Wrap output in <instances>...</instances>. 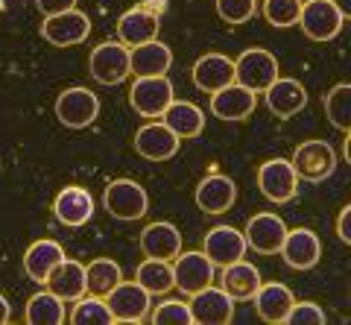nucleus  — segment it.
<instances>
[{"mask_svg": "<svg viewBox=\"0 0 351 325\" xmlns=\"http://www.w3.org/2000/svg\"><path fill=\"white\" fill-rule=\"evenodd\" d=\"M100 115V100H97L94 91L88 88H68L59 94L56 100V117L68 126V129H85L97 121Z\"/></svg>", "mask_w": 351, "mask_h": 325, "instance_id": "1a4fd4ad", "label": "nucleus"}, {"mask_svg": "<svg viewBox=\"0 0 351 325\" xmlns=\"http://www.w3.org/2000/svg\"><path fill=\"white\" fill-rule=\"evenodd\" d=\"M284 234H287V226H284V220L276 217V214L252 217L246 232H243L246 246H252L261 255H276L281 249V243H284Z\"/></svg>", "mask_w": 351, "mask_h": 325, "instance_id": "f3484780", "label": "nucleus"}, {"mask_svg": "<svg viewBox=\"0 0 351 325\" xmlns=\"http://www.w3.org/2000/svg\"><path fill=\"white\" fill-rule=\"evenodd\" d=\"M152 322L156 325H191V308L184 305V302H176V299H167V302H161V305L156 308V313H152Z\"/></svg>", "mask_w": 351, "mask_h": 325, "instance_id": "4c0bfd02", "label": "nucleus"}, {"mask_svg": "<svg viewBox=\"0 0 351 325\" xmlns=\"http://www.w3.org/2000/svg\"><path fill=\"white\" fill-rule=\"evenodd\" d=\"M267 108L281 121H287V117H295L307 106V91L299 80H276L269 85L267 91Z\"/></svg>", "mask_w": 351, "mask_h": 325, "instance_id": "412c9836", "label": "nucleus"}, {"mask_svg": "<svg viewBox=\"0 0 351 325\" xmlns=\"http://www.w3.org/2000/svg\"><path fill=\"white\" fill-rule=\"evenodd\" d=\"M258 3L255 0H217V15L226 21V24H246V21L255 15Z\"/></svg>", "mask_w": 351, "mask_h": 325, "instance_id": "c9c22d12", "label": "nucleus"}, {"mask_svg": "<svg viewBox=\"0 0 351 325\" xmlns=\"http://www.w3.org/2000/svg\"><path fill=\"white\" fill-rule=\"evenodd\" d=\"M193 85L205 94H217L219 88H226V85L234 82V62L223 56V53H205L202 59H196L193 71Z\"/></svg>", "mask_w": 351, "mask_h": 325, "instance_id": "2eb2a0df", "label": "nucleus"}, {"mask_svg": "<svg viewBox=\"0 0 351 325\" xmlns=\"http://www.w3.org/2000/svg\"><path fill=\"white\" fill-rule=\"evenodd\" d=\"M331 3L337 6V12L343 15V18H348V15H351V0H331Z\"/></svg>", "mask_w": 351, "mask_h": 325, "instance_id": "79ce46f5", "label": "nucleus"}, {"mask_svg": "<svg viewBox=\"0 0 351 325\" xmlns=\"http://www.w3.org/2000/svg\"><path fill=\"white\" fill-rule=\"evenodd\" d=\"M173 64V50L164 41H147L129 50V71L135 77H167Z\"/></svg>", "mask_w": 351, "mask_h": 325, "instance_id": "a211bd4d", "label": "nucleus"}, {"mask_svg": "<svg viewBox=\"0 0 351 325\" xmlns=\"http://www.w3.org/2000/svg\"><path fill=\"white\" fill-rule=\"evenodd\" d=\"M278 252L284 258V264L293 269H313L322 258V243L311 229H293L284 234V243Z\"/></svg>", "mask_w": 351, "mask_h": 325, "instance_id": "ddd939ff", "label": "nucleus"}, {"mask_svg": "<svg viewBox=\"0 0 351 325\" xmlns=\"http://www.w3.org/2000/svg\"><path fill=\"white\" fill-rule=\"evenodd\" d=\"M258 188L269 202H290L299 191V176L287 158H269L258 167Z\"/></svg>", "mask_w": 351, "mask_h": 325, "instance_id": "39448f33", "label": "nucleus"}, {"mask_svg": "<svg viewBox=\"0 0 351 325\" xmlns=\"http://www.w3.org/2000/svg\"><path fill=\"white\" fill-rule=\"evenodd\" d=\"M120 281H123V269H120L112 258H94V261L85 267V287L91 296H106Z\"/></svg>", "mask_w": 351, "mask_h": 325, "instance_id": "7c9ffc66", "label": "nucleus"}, {"mask_svg": "<svg viewBox=\"0 0 351 325\" xmlns=\"http://www.w3.org/2000/svg\"><path fill=\"white\" fill-rule=\"evenodd\" d=\"M293 170L304 182H322L337 170V153L328 141H304L293 153Z\"/></svg>", "mask_w": 351, "mask_h": 325, "instance_id": "f03ea898", "label": "nucleus"}, {"mask_svg": "<svg viewBox=\"0 0 351 325\" xmlns=\"http://www.w3.org/2000/svg\"><path fill=\"white\" fill-rule=\"evenodd\" d=\"M129 47L120 41H103L91 53V77L100 85H120L129 77Z\"/></svg>", "mask_w": 351, "mask_h": 325, "instance_id": "9d476101", "label": "nucleus"}, {"mask_svg": "<svg viewBox=\"0 0 351 325\" xmlns=\"http://www.w3.org/2000/svg\"><path fill=\"white\" fill-rule=\"evenodd\" d=\"M325 115L339 132L348 135V129H351V85L339 82L325 94Z\"/></svg>", "mask_w": 351, "mask_h": 325, "instance_id": "473e14b6", "label": "nucleus"}, {"mask_svg": "<svg viewBox=\"0 0 351 325\" xmlns=\"http://www.w3.org/2000/svg\"><path fill=\"white\" fill-rule=\"evenodd\" d=\"M173 281L182 293H199V290L211 287L214 281V264L208 261L205 252H179L176 255V264H173Z\"/></svg>", "mask_w": 351, "mask_h": 325, "instance_id": "9b49d317", "label": "nucleus"}, {"mask_svg": "<svg viewBox=\"0 0 351 325\" xmlns=\"http://www.w3.org/2000/svg\"><path fill=\"white\" fill-rule=\"evenodd\" d=\"M299 12L302 0H263V18L278 29L299 24Z\"/></svg>", "mask_w": 351, "mask_h": 325, "instance_id": "f704fd0d", "label": "nucleus"}, {"mask_svg": "<svg viewBox=\"0 0 351 325\" xmlns=\"http://www.w3.org/2000/svg\"><path fill=\"white\" fill-rule=\"evenodd\" d=\"M258 287H261V273L252 264H246L243 258L223 267V290L232 299H237V302L252 299L258 293Z\"/></svg>", "mask_w": 351, "mask_h": 325, "instance_id": "cd10ccee", "label": "nucleus"}, {"mask_svg": "<svg viewBox=\"0 0 351 325\" xmlns=\"http://www.w3.org/2000/svg\"><path fill=\"white\" fill-rule=\"evenodd\" d=\"M53 211H56V220L62 226H71V229H80L91 220L94 214V200L91 193L80 185H71V188H62L56 202H53Z\"/></svg>", "mask_w": 351, "mask_h": 325, "instance_id": "6ab92c4d", "label": "nucleus"}, {"mask_svg": "<svg viewBox=\"0 0 351 325\" xmlns=\"http://www.w3.org/2000/svg\"><path fill=\"white\" fill-rule=\"evenodd\" d=\"M88 32H91V18L80 12V9L50 15V18H44V24H41V36L47 38V45H53V47H76L88 38Z\"/></svg>", "mask_w": 351, "mask_h": 325, "instance_id": "20e7f679", "label": "nucleus"}, {"mask_svg": "<svg viewBox=\"0 0 351 325\" xmlns=\"http://www.w3.org/2000/svg\"><path fill=\"white\" fill-rule=\"evenodd\" d=\"M343 15L337 12L331 0H304L299 12V27L304 29L307 38L313 41H331L343 29Z\"/></svg>", "mask_w": 351, "mask_h": 325, "instance_id": "423d86ee", "label": "nucleus"}, {"mask_svg": "<svg viewBox=\"0 0 351 325\" xmlns=\"http://www.w3.org/2000/svg\"><path fill=\"white\" fill-rule=\"evenodd\" d=\"M71 322H76V325H85V322L108 325V322H114V317H112V311H108V305L100 296H85V299H76Z\"/></svg>", "mask_w": 351, "mask_h": 325, "instance_id": "72a5a7b5", "label": "nucleus"}, {"mask_svg": "<svg viewBox=\"0 0 351 325\" xmlns=\"http://www.w3.org/2000/svg\"><path fill=\"white\" fill-rule=\"evenodd\" d=\"M246 252V237L234 226H217L205 234V255L214 267H228Z\"/></svg>", "mask_w": 351, "mask_h": 325, "instance_id": "dca6fc26", "label": "nucleus"}, {"mask_svg": "<svg viewBox=\"0 0 351 325\" xmlns=\"http://www.w3.org/2000/svg\"><path fill=\"white\" fill-rule=\"evenodd\" d=\"M135 149H138V156H144L149 161H167L179 153V138L164 123H147L138 129Z\"/></svg>", "mask_w": 351, "mask_h": 325, "instance_id": "b1692460", "label": "nucleus"}, {"mask_svg": "<svg viewBox=\"0 0 351 325\" xmlns=\"http://www.w3.org/2000/svg\"><path fill=\"white\" fill-rule=\"evenodd\" d=\"M135 281L149 296H164L167 290L176 287L170 261H158V258H147V261L135 269Z\"/></svg>", "mask_w": 351, "mask_h": 325, "instance_id": "c756f323", "label": "nucleus"}, {"mask_svg": "<svg viewBox=\"0 0 351 325\" xmlns=\"http://www.w3.org/2000/svg\"><path fill=\"white\" fill-rule=\"evenodd\" d=\"M64 320V299H59L56 293L44 290V293H36L27 305V322L29 325H62Z\"/></svg>", "mask_w": 351, "mask_h": 325, "instance_id": "2f4dec72", "label": "nucleus"}, {"mask_svg": "<svg viewBox=\"0 0 351 325\" xmlns=\"http://www.w3.org/2000/svg\"><path fill=\"white\" fill-rule=\"evenodd\" d=\"M62 258H64V249L56 241H36L24 255V269H27V276L32 281L44 285L47 276H50V269L56 267Z\"/></svg>", "mask_w": 351, "mask_h": 325, "instance_id": "c85d7f7f", "label": "nucleus"}, {"mask_svg": "<svg viewBox=\"0 0 351 325\" xmlns=\"http://www.w3.org/2000/svg\"><path fill=\"white\" fill-rule=\"evenodd\" d=\"M9 317H12V308H9L6 296H0V325H3V322H9Z\"/></svg>", "mask_w": 351, "mask_h": 325, "instance_id": "a19ab883", "label": "nucleus"}, {"mask_svg": "<svg viewBox=\"0 0 351 325\" xmlns=\"http://www.w3.org/2000/svg\"><path fill=\"white\" fill-rule=\"evenodd\" d=\"M129 103L141 117H161L173 103V85L167 77H138L129 88Z\"/></svg>", "mask_w": 351, "mask_h": 325, "instance_id": "0eeeda50", "label": "nucleus"}, {"mask_svg": "<svg viewBox=\"0 0 351 325\" xmlns=\"http://www.w3.org/2000/svg\"><path fill=\"white\" fill-rule=\"evenodd\" d=\"M158 12H152L147 6H135L129 12L120 15L117 21V41L126 47H138L147 41H156L158 36Z\"/></svg>", "mask_w": 351, "mask_h": 325, "instance_id": "4468645a", "label": "nucleus"}, {"mask_svg": "<svg viewBox=\"0 0 351 325\" xmlns=\"http://www.w3.org/2000/svg\"><path fill=\"white\" fill-rule=\"evenodd\" d=\"M278 80V59L263 47H252L246 53H240V59L234 62V82L249 88L252 94H263L272 82Z\"/></svg>", "mask_w": 351, "mask_h": 325, "instance_id": "f257e3e1", "label": "nucleus"}, {"mask_svg": "<svg viewBox=\"0 0 351 325\" xmlns=\"http://www.w3.org/2000/svg\"><path fill=\"white\" fill-rule=\"evenodd\" d=\"M191 320L199 325H226L234 320V299L226 290L205 287L191 299Z\"/></svg>", "mask_w": 351, "mask_h": 325, "instance_id": "f8f14e48", "label": "nucleus"}, {"mask_svg": "<svg viewBox=\"0 0 351 325\" xmlns=\"http://www.w3.org/2000/svg\"><path fill=\"white\" fill-rule=\"evenodd\" d=\"M284 322L287 325H325L328 317H325V311L316 305V302H293L287 317H284Z\"/></svg>", "mask_w": 351, "mask_h": 325, "instance_id": "e433bc0d", "label": "nucleus"}, {"mask_svg": "<svg viewBox=\"0 0 351 325\" xmlns=\"http://www.w3.org/2000/svg\"><path fill=\"white\" fill-rule=\"evenodd\" d=\"M161 123L170 129L176 138H196L205 129V115L202 108H196L193 103H184V100H173L161 115Z\"/></svg>", "mask_w": 351, "mask_h": 325, "instance_id": "a878e982", "label": "nucleus"}, {"mask_svg": "<svg viewBox=\"0 0 351 325\" xmlns=\"http://www.w3.org/2000/svg\"><path fill=\"white\" fill-rule=\"evenodd\" d=\"M348 220H351V205H346V208L339 211V220H337V234H339V241H343V243H351Z\"/></svg>", "mask_w": 351, "mask_h": 325, "instance_id": "ea45409f", "label": "nucleus"}, {"mask_svg": "<svg viewBox=\"0 0 351 325\" xmlns=\"http://www.w3.org/2000/svg\"><path fill=\"white\" fill-rule=\"evenodd\" d=\"M44 287H47L50 293H56L59 299H64V302L82 299L88 293V287H85V267L80 261H68V258H62V261L50 269Z\"/></svg>", "mask_w": 351, "mask_h": 325, "instance_id": "5701e85b", "label": "nucleus"}, {"mask_svg": "<svg viewBox=\"0 0 351 325\" xmlns=\"http://www.w3.org/2000/svg\"><path fill=\"white\" fill-rule=\"evenodd\" d=\"M36 6H38V12L44 18H50V15H59V12H68V9H73L76 0H36Z\"/></svg>", "mask_w": 351, "mask_h": 325, "instance_id": "58836bf2", "label": "nucleus"}, {"mask_svg": "<svg viewBox=\"0 0 351 325\" xmlns=\"http://www.w3.org/2000/svg\"><path fill=\"white\" fill-rule=\"evenodd\" d=\"M141 249L147 258H158V261H173L182 252V234L173 223H149L141 232Z\"/></svg>", "mask_w": 351, "mask_h": 325, "instance_id": "393cba45", "label": "nucleus"}, {"mask_svg": "<svg viewBox=\"0 0 351 325\" xmlns=\"http://www.w3.org/2000/svg\"><path fill=\"white\" fill-rule=\"evenodd\" d=\"M106 305L114 322H144L149 313V293L138 281H120L106 293Z\"/></svg>", "mask_w": 351, "mask_h": 325, "instance_id": "6e6552de", "label": "nucleus"}, {"mask_svg": "<svg viewBox=\"0 0 351 325\" xmlns=\"http://www.w3.org/2000/svg\"><path fill=\"white\" fill-rule=\"evenodd\" d=\"M234 200H237V188L223 173L205 176L199 182V188H196V205H199L205 214H226L234 205Z\"/></svg>", "mask_w": 351, "mask_h": 325, "instance_id": "4be33fe9", "label": "nucleus"}, {"mask_svg": "<svg viewBox=\"0 0 351 325\" xmlns=\"http://www.w3.org/2000/svg\"><path fill=\"white\" fill-rule=\"evenodd\" d=\"M252 299H255V311H258V317L263 322H284L290 305L295 302L290 290L284 285H276V281H269V285H263V281H261L258 293Z\"/></svg>", "mask_w": 351, "mask_h": 325, "instance_id": "bb28decb", "label": "nucleus"}, {"mask_svg": "<svg viewBox=\"0 0 351 325\" xmlns=\"http://www.w3.org/2000/svg\"><path fill=\"white\" fill-rule=\"evenodd\" d=\"M252 112H255V94L237 82L211 94V115L219 121H246Z\"/></svg>", "mask_w": 351, "mask_h": 325, "instance_id": "aec40b11", "label": "nucleus"}, {"mask_svg": "<svg viewBox=\"0 0 351 325\" xmlns=\"http://www.w3.org/2000/svg\"><path fill=\"white\" fill-rule=\"evenodd\" d=\"M103 205L117 220H141L149 208V200H147V191L141 188L138 182L114 179L103 193Z\"/></svg>", "mask_w": 351, "mask_h": 325, "instance_id": "7ed1b4c3", "label": "nucleus"}]
</instances>
